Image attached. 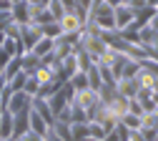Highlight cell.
<instances>
[{"instance_id": "cell-1", "label": "cell", "mask_w": 158, "mask_h": 141, "mask_svg": "<svg viewBox=\"0 0 158 141\" xmlns=\"http://www.w3.org/2000/svg\"><path fill=\"white\" fill-rule=\"evenodd\" d=\"M33 104V96L30 93H25V91H13L10 93V98H8V111L10 113H18V111H23V108H28Z\"/></svg>"}, {"instance_id": "cell-2", "label": "cell", "mask_w": 158, "mask_h": 141, "mask_svg": "<svg viewBox=\"0 0 158 141\" xmlns=\"http://www.w3.org/2000/svg\"><path fill=\"white\" fill-rule=\"evenodd\" d=\"M28 129H30V106L23 108V111H18V113H13V139L23 136Z\"/></svg>"}, {"instance_id": "cell-3", "label": "cell", "mask_w": 158, "mask_h": 141, "mask_svg": "<svg viewBox=\"0 0 158 141\" xmlns=\"http://www.w3.org/2000/svg\"><path fill=\"white\" fill-rule=\"evenodd\" d=\"M10 15H13V23L25 25V23H30V5L25 0H18V3L10 5Z\"/></svg>"}, {"instance_id": "cell-4", "label": "cell", "mask_w": 158, "mask_h": 141, "mask_svg": "<svg viewBox=\"0 0 158 141\" xmlns=\"http://www.w3.org/2000/svg\"><path fill=\"white\" fill-rule=\"evenodd\" d=\"M113 15H115V30H123V28H128L133 23V10L128 5H123V3L113 8Z\"/></svg>"}, {"instance_id": "cell-5", "label": "cell", "mask_w": 158, "mask_h": 141, "mask_svg": "<svg viewBox=\"0 0 158 141\" xmlns=\"http://www.w3.org/2000/svg\"><path fill=\"white\" fill-rule=\"evenodd\" d=\"M50 129V124H48V121L40 116V113H38L33 106H30V131H35V134H40V136H45V131Z\"/></svg>"}, {"instance_id": "cell-6", "label": "cell", "mask_w": 158, "mask_h": 141, "mask_svg": "<svg viewBox=\"0 0 158 141\" xmlns=\"http://www.w3.org/2000/svg\"><path fill=\"white\" fill-rule=\"evenodd\" d=\"M70 139L73 141H88V121H73L70 124Z\"/></svg>"}, {"instance_id": "cell-7", "label": "cell", "mask_w": 158, "mask_h": 141, "mask_svg": "<svg viewBox=\"0 0 158 141\" xmlns=\"http://www.w3.org/2000/svg\"><path fill=\"white\" fill-rule=\"evenodd\" d=\"M53 43H55V38H45V35H43V38L38 40V43H35L30 51H33L38 58H43V55H48V53L53 51Z\"/></svg>"}, {"instance_id": "cell-8", "label": "cell", "mask_w": 158, "mask_h": 141, "mask_svg": "<svg viewBox=\"0 0 158 141\" xmlns=\"http://www.w3.org/2000/svg\"><path fill=\"white\" fill-rule=\"evenodd\" d=\"M25 71H18L10 81H8V86H10V91H23V86H25Z\"/></svg>"}, {"instance_id": "cell-9", "label": "cell", "mask_w": 158, "mask_h": 141, "mask_svg": "<svg viewBox=\"0 0 158 141\" xmlns=\"http://www.w3.org/2000/svg\"><path fill=\"white\" fill-rule=\"evenodd\" d=\"M43 141H63V139L58 136V134H55L53 129H48V131H45V136H43Z\"/></svg>"}, {"instance_id": "cell-10", "label": "cell", "mask_w": 158, "mask_h": 141, "mask_svg": "<svg viewBox=\"0 0 158 141\" xmlns=\"http://www.w3.org/2000/svg\"><path fill=\"white\" fill-rule=\"evenodd\" d=\"M90 3H93V0H78V5H81V8H85V10L90 8Z\"/></svg>"}, {"instance_id": "cell-11", "label": "cell", "mask_w": 158, "mask_h": 141, "mask_svg": "<svg viewBox=\"0 0 158 141\" xmlns=\"http://www.w3.org/2000/svg\"><path fill=\"white\" fill-rule=\"evenodd\" d=\"M106 3H108V5H113V8H115V5H121V3H123V0H106Z\"/></svg>"}, {"instance_id": "cell-12", "label": "cell", "mask_w": 158, "mask_h": 141, "mask_svg": "<svg viewBox=\"0 0 158 141\" xmlns=\"http://www.w3.org/2000/svg\"><path fill=\"white\" fill-rule=\"evenodd\" d=\"M10 3H18V0H10Z\"/></svg>"}, {"instance_id": "cell-13", "label": "cell", "mask_w": 158, "mask_h": 141, "mask_svg": "<svg viewBox=\"0 0 158 141\" xmlns=\"http://www.w3.org/2000/svg\"><path fill=\"white\" fill-rule=\"evenodd\" d=\"M88 141H93V139H88Z\"/></svg>"}]
</instances>
